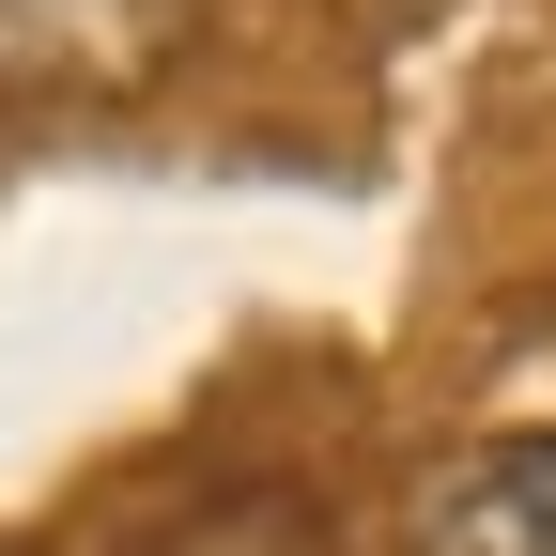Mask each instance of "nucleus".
I'll list each match as a JSON object with an SVG mask.
<instances>
[{
	"label": "nucleus",
	"mask_w": 556,
	"mask_h": 556,
	"mask_svg": "<svg viewBox=\"0 0 556 556\" xmlns=\"http://www.w3.org/2000/svg\"><path fill=\"white\" fill-rule=\"evenodd\" d=\"M417 556H556V433H495L417 479Z\"/></svg>",
	"instance_id": "f257e3e1"
},
{
	"label": "nucleus",
	"mask_w": 556,
	"mask_h": 556,
	"mask_svg": "<svg viewBox=\"0 0 556 556\" xmlns=\"http://www.w3.org/2000/svg\"><path fill=\"white\" fill-rule=\"evenodd\" d=\"M139 556H340V541H325V510L294 479H232V495H186Z\"/></svg>",
	"instance_id": "f03ea898"
}]
</instances>
